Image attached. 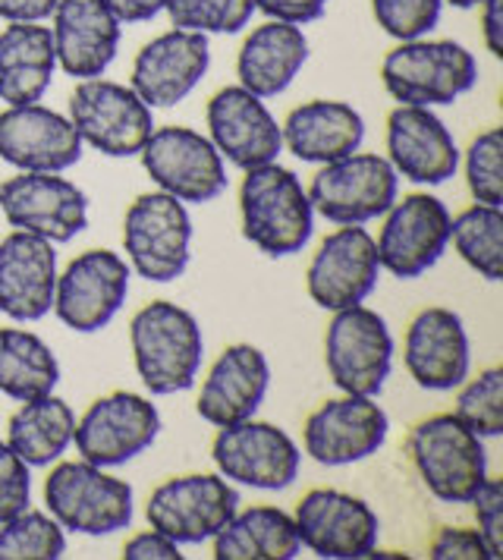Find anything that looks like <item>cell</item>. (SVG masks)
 Listing matches in <instances>:
<instances>
[{
  "label": "cell",
  "instance_id": "6da1fadb",
  "mask_svg": "<svg viewBox=\"0 0 503 560\" xmlns=\"http://www.w3.org/2000/svg\"><path fill=\"white\" fill-rule=\"evenodd\" d=\"M129 343L136 372L151 394H179L199 378L204 337L189 308L167 300H154L139 308L129 325Z\"/></svg>",
  "mask_w": 503,
  "mask_h": 560
},
{
  "label": "cell",
  "instance_id": "7a4b0ae2",
  "mask_svg": "<svg viewBox=\"0 0 503 560\" xmlns=\"http://www.w3.org/2000/svg\"><path fill=\"white\" fill-rule=\"evenodd\" d=\"M243 236L258 253L283 258L302 253L315 230V208L300 177L280 164L252 167L239 186Z\"/></svg>",
  "mask_w": 503,
  "mask_h": 560
},
{
  "label": "cell",
  "instance_id": "3957f363",
  "mask_svg": "<svg viewBox=\"0 0 503 560\" xmlns=\"http://www.w3.org/2000/svg\"><path fill=\"white\" fill-rule=\"evenodd\" d=\"M381 82L400 104L441 107L476 89L478 63L472 51L456 42L412 38L384 54Z\"/></svg>",
  "mask_w": 503,
  "mask_h": 560
},
{
  "label": "cell",
  "instance_id": "277c9868",
  "mask_svg": "<svg viewBox=\"0 0 503 560\" xmlns=\"http://www.w3.org/2000/svg\"><path fill=\"white\" fill-rule=\"evenodd\" d=\"M409 454L419 479L444 504H469L488 479L484 438L463 425L453 412L419 422L409 434Z\"/></svg>",
  "mask_w": 503,
  "mask_h": 560
},
{
  "label": "cell",
  "instance_id": "5b68a950",
  "mask_svg": "<svg viewBox=\"0 0 503 560\" xmlns=\"http://www.w3.org/2000/svg\"><path fill=\"white\" fill-rule=\"evenodd\" d=\"M45 504L63 529L79 535L120 533L132 523V488L89 459L50 469Z\"/></svg>",
  "mask_w": 503,
  "mask_h": 560
},
{
  "label": "cell",
  "instance_id": "8992f818",
  "mask_svg": "<svg viewBox=\"0 0 503 560\" xmlns=\"http://www.w3.org/2000/svg\"><path fill=\"white\" fill-rule=\"evenodd\" d=\"M70 124L82 145H92L107 158H132L142 152L154 129L151 107L132 85L110 79H79L70 95Z\"/></svg>",
  "mask_w": 503,
  "mask_h": 560
},
{
  "label": "cell",
  "instance_id": "52a82bcc",
  "mask_svg": "<svg viewBox=\"0 0 503 560\" xmlns=\"http://www.w3.org/2000/svg\"><path fill=\"white\" fill-rule=\"evenodd\" d=\"M312 208L334 224H369L397 202L400 177L387 158L372 152H352L321 164L308 183Z\"/></svg>",
  "mask_w": 503,
  "mask_h": 560
},
{
  "label": "cell",
  "instance_id": "ba28073f",
  "mask_svg": "<svg viewBox=\"0 0 503 560\" xmlns=\"http://www.w3.org/2000/svg\"><path fill=\"white\" fill-rule=\"evenodd\" d=\"M192 218L171 192H142L126 208L124 249L139 278L171 283L189 268Z\"/></svg>",
  "mask_w": 503,
  "mask_h": 560
},
{
  "label": "cell",
  "instance_id": "9c48e42d",
  "mask_svg": "<svg viewBox=\"0 0 503 560\" xmlns=\"http://www.w3.org/2000/svg\"><path fill=\"white\" fill-rule=\"evenodd\" d=\"M325 362L343 394H381L394 365V337L387 322L362 303L337 308L325 334Z\"/></svg>",
  "mask_w": 503,
  "mask_h": 560
},
{
  "label": "cell",
  "instance_id": "30bf717a",
  "mask_svg": "<svg viewBox=\"0 0 503 560\" xmlns=\"http://www.w3.org/2000/svg\"><path fill=\"white\" fill-rule=\"evenodd\" d=\"M139 158L157 189L171 192L179 202H214L226 189L224 158L214 149V142L196 129H151Z\"/></svg>",
  "mask_w": 503,
  "mask_h": 560
},
{
  "label": "cell",
  "instance_id": "8fae6325",
  "mask_svg": "<svg viewBox=\"0 0 503 560\" xmlns=\"http://www.w3.org/2000/svg\"><path fill=\"white\" fill-rule=\"evenodd\" d=\"M239 510V494L224 476L192 472L157 485L149 498L151 529L174 538L176 545L211 541Z\"/></svg>",
  "mask_w": 503,
  "mask_h": 560
},
{
  "label": "cell",
  "instance_id": "7c38bea8",
  "mask_svg": "<svg viewBox=\"0 0 503 560\" xmlns=\"http://www.w3.org/2000/svg\"><path fill=\"white\" fill-rule=\"evenodd\" d=\"M157 432L161 416L149 397L132 390H114L82 412V419L75 422L73 444L79 457L107 469L145 454L157 441Z\"/></svg>",
  "mask_w": 503,
  "mask_h": 560
},
{
  "label": "cell",
  "instance_id": "4fadbf2b",
  "mask_svg": "<svg viewBox=\"0 0 503 560\" xmlns=\"http://www.w3.org/2000/svg\"><path fill=\"white\" fill-rule=\"evenodd\" d=\"M0 211L13 230L35 233L48 243H70L89 228L85 192L60 174L20 171L0 183Z\"/></svg>",
  "mask_w": 503,
  "mask_h": 560
},
{
  "label": "cell",
  "instance_id": "5bb4252c",
  "mask_svg": "<svg viewBox=\"0 0 503 560\" xmlns=\"http://www.w3.org/2000/svg\"><path fill=\"white\" fill-rule=\"evenodd\" d=\"M451 243V211L431 192L402 196L387 208L377 236V261L394 278H422L441 261Z\"/></svg>",
  "mask_w": 503,
  "mask_h": 560
},
{
  "label": "cell",
  "instance_id": "9a60e30c",
  "mask_svg": "<svg viewBox=\"0 0 503 560\" xmlns=\"http://www.w3.org/2000/svg\"><path fill=\"white\" fill-rule=\"evenodd\" d=\"M211 457L226 482L261 491H280L296 482L302 463L296 441L271 422H258L255 416L221 425L211 444Z\"/></svg>",
  "mask_w": 503,
  "mask_h": 560
},
{
  "label": "cell",
  "instance_id": "2e32d148",
  "mask_svg": "<svg viewBox=\"0 0 503 560\" xmlns=\"http://www.w3.org/2000/svg\"><path fill=\"white\" fill-rule=\"evenodd\" d=\"M293 523L302 548L327 560L369 558L381 535V520L369 501L337 488H312L296 504Z\"/></svg>",
  "mask_w": 503,
  "mask_h": 560
},
{
  "label": "cell",
  "instance_id": "e0dca14e",
  "mask_svg": "<svg viewBox=\"0 0 503 560\" xmlns=\"http://www.w3.org/2000/svg\"><path fill=\"white\" fill-rule=\"evenodd\" d=\"M129 296V265L110 249L75 255L57 275L54 312L75 334H95L114 322Z\"/></svg>",
  "mask_w": 503,
  "mask_h": 560
},
{
  "label": "cell",
  "instance_id": "ac0fdd59",
  "mask_svg": "<svg viewBox=\"0 0 503 560\" xmlns=\"http://www.w3.org/2000/svg\"><path fill=\"white\" fill-rule=\"evenodd\" d=\"M381 261L372 233L362 224H343L325 236L318 253L312 255L305 287L315 306L337 312V308L359 306L377 287Z\"/></svg>",
  "mask_w": 503,
  "mask_h": 560
},
{
  "label": "cell",
  "instance_id": "d6986e66",
  "mask_svg": "<svg viewBox=\"0 0 503 560\" xmlns=\"http://www.w3.org/2000/svg\"><path fill=\"white\" fill-rule=\"evenodd\" d=\"M387 412L377 407L375 397L343 394L325 400L305 419L302 444L321 466H350L377 454L387 441Z\"/></svg>",
  "mask_w": 503,
  "mask_h": 560
},
{
  "label": "cell",
  "instance_id": "ffe728a7",
  "mask_svg": "<svg viewBox=\"0 0 503 560\" xmlns=\"http://www.w3.org/2000/svg\"><path fill=\"white\" fill-rule=\"evenodd\" d=\"M208 129L214 149L236 164L239 171H252L261 164L277 161L283 152V136L274 114L268 110L265 98L252 95L243 85H226L208 102Z\"/></svg>",
  "mask_w": 503,
  "mask_h": 560
},
{
  "label": "cell",
  "instance_id": "44dd1931",
  "mask_svg": "<svg viewBox=\"0 0 503 560\" xmlns=\"http://www.w3.org/2000/svg\"><path fill=\"white\" fill-rule=\"evenodd\" d=\"M211 63L208 35L171 28L151 38L132 60V92L149 107H174L199 85Z\"/></svg>",
  "mask_w": 503,
  "mask_h": 560
},
{
  "label": "cell",
  "instance_id": "7402d4cb",
  "mask_svg": "<svg viewBox=\"0 0 503 560\" xmlns=\"http://www.w3.org/2000/svg\"><path fill=\"white\" fill-rule=\"evenodd\" d=\"M0 158L20 171L63 174L82 158V139L70 117L42 107L20 104L0 114Z\"/></svg>",
  "mask_w": 503,
  "mask_h": 560
},
{
  "label": "cell",
  "instance_id": "603a6c76",
  "mask_svg": "<svg viewBox=\"0 0 503 560\" xmlns=\"http://www.w3.org/2000/svg\"><path fill=\"white\" fill-rule=\"evenodd\" d=\"M50 20L57 67L73 79L104 77L124 35V23L107 0H57Z\"/></svg>",
  "mask_w": 503,
  "mask_h": 560
},
{
  "label": "cell",
  "instance_id": "cb8c5ba5",
  "mask_svg": "<svg viewBox=\"0 0 503 560\" xmlns=\"http://www.w3.org/2000/svg\"><path fill=\"white\" fill-rule=\"evenodd\" d=\"M387 161L397 177L437 186L459 167V149L453 132L431 107L400 104L387 117Z\"/></svg>",
  "mask_w": 503,
  "mask_h": 560
},
{
  "label": "cell",
  "instance_id": "d4e9b609",
  "mask_svg": "<svg viewBox=\"0 0 503 560\" xmlns=\"http://www.w3.org/2000/svg\"><path fill=\"white\" fill-rule=\"evenodd\" d=\"M406 369L422 390H453L469 378V334L463 318L444 306L419 312L406 331Z\"/></svg>",
  "mask_w": 503,
  "mask_h": 560
},
{
  "label": "cell",
  "instance_id": "484cf974",
  "mask_svg": "<svg viewBox=\"0 0 503 560\" xmlns=\"http://www.w3.org/2000/svg\"><path fill=\"white\" fill-rule=\"evenodd\" d=\"M57 253L54 243L13 230L0 240V312L16 322H38L54 308Z\"/></svg>",
  "mask_w": 503,
  "mask_h": 560
},
{
  "label": "cell",
  "instance_id": "4316f807",
  "mask_svg": "<svg viewBox=\"0 0 503 560\" xmlns=\"http://www.w3.org/2000/svg\"><path fill=\"white\" fill-rule=\"evenodd\" d=\"M271 384V365L265 353L252 343H233L211 365L208 378L201 382L199 416L211 425H233L252 419Z\"/></svg>",
  "mask_w": 503,
  "mask_h": 560
},
{
  "label": "cell",
  "instance_id": "83f0119b",
  "mask_svg": "<svg viewBox=\"0 0 503 560\" xmlns=\"http://www.w3.org/2000/svg\"><path fill=\"white\" fill-rule=\"evenodd\" d=\"M280 136L283 149H290L305 164H330L359 152L365 139V120L352 104L318 98L293 107Z\"/></svg>",
  "mask_w": 503,
  "mask_h": 560
},
{
  "label": "cell",
  "instance_id": "f1b7e54d",
  "mask_svg": "<svg viewBox=\"0 0 503 560\" xmlns=\"http://www.w3.org/2000/svg\"><path fill=\"white\" fill-rule=\"evenodd\" d=\"M308 60V38L293 23L268 20L265 26L252 28L236 57L239 85L258 98H274L290 89Z\"/></svg>",
  "mask_w": 503,
  "mask_h": 560
},
{
  "label": "cell",
  "instance_id": "f546056e",
  "mask_svg": "<svg viewBox=\"0 0 503 560\" xmlns=\"http://www.w3.org/2000/svg\"><path fill=\"white\" fill-rule=\"evenodd\" d=\"M57 70L50 28L10 23L0 28V102L10 107L42 102Z\"/></svg>",
  "mask_w": 503,
  "mask_h": 560
},
{
  "label": "cell",
  "instance_id": "4dcf8cb0",
  "mask_svg": "<svg viewBox=\"0 0 503 560\" xmlns=\"http://www.w3.org/2000/svg\"><path fill=\"white\" fill-rule=\"evenodd\" d=\"M211 541L218 560H293L302 551L296 523L280 508L236 510Z\"/></svg>",
  "mask_w": 503,
  "mask_h": 560
},
{
  "label": "cell",
  "instance_id": "1f68e13d",
  "mask_svg": "<svg viewBox=\"0 0 503 560\" xmlns=\"http://www.w3.org/2000/svg\"><path fill=\"white\" fill-rule=\"evenodd\" d=\"M75 416L67 400L42 394L23 400L7 422V444L16 451V457L28 466H50L67 454L73 444Z\"/></svg>",
  "mask_w": 503,
  "mask_h": 560
},
{
  "label": "cell",
  "instance_id": "d6a6232c",
  "mask_svg": "<svg viewBox=\"0 0 503 560\" xmlns=\"http://www.w3.org/2000/svg\"><path fill=\"white\" fill-rule=\"evenodd\" d=\"M60 382V362L38 334L0 328V394L32 400L50 394Z\"/></svg>",
  "mask_w": 503,
  "mask_h": 560
},
{
  "label": "cell",
  "instance_id": "836d02e7",
  "mask_svg": "<svg viewBox=\"0 0 503 560\" xmlns=\"http://www.w3.org/2000/svg\"><path fill=\"white\" fill-rule=\"evenodd\" d=\"M451 240L459 258L484 280L503 278V211L476 202L451 218Z\"/></svg>",
  "mask_w": 503,
  "mask_h": 560
},
{
  "label": "cell",
  "instance_id": "e575fe53",
  "mask_svg": "<svg viewBox=\"0 0 503 560\" xmlns=\"http://www.w3.org/2000/svg\"><path fill=\"white\" fill-rule=\"evenodd\" d=\"M63 551V526L42 510L25 508L0 523V560H57Z\"/></svg>",
  "mask_w": 503,
  "mask_h": 560
},
{
  "label": "cell",
  "instance_id": "d590c367",
  "mask_svg": "<svg viewBox=\"0 0 503 560\" xmlns=\"http://www.w3.org/2000/svg\"><path fill=\"white\" fill-rule=\"evenodd\" d=\"M167 16L174 28L201 35H233L249 26L252 0H167Z\"/></svg>",
  "mask_w": 503,
  "mask_h": 560
},
{
  "label": "cell",
  "instance_id": "8d00e7d4",
  "mask_svg": "<svg viewBox=\"0 0 503 560\" xmlns=\"http://www.w3.org/2000/svg\"><path fill=\"white\" fill-rule=\"evenodd\" d=\"M453 416L478 438H498L503 432V369H484L466 384L456 397Z\"/></svg>",
  "mask_w": 503,
  "mask_h": 560
},
{
  "label": "cell",
  "instance_id": "74e56055",
  "mask_svg": "<svg viewBox=\"0 0 503 560\" xmlns=\"http://www.w3.org/2000/svg\"><path fill=\"white\" fill-rule=\"evenodd\" d=\"M469 192L481 205H503V132L498 127L481 132L466 152Z\"/></svg>",
  "mask_w": 503,
  "mask_h": 560
},
{
  "label": "cell",
  "instance_id": "f35d334b",
  "mask_svg": "<svg viewBox=\"0 0 503 560\" xmlns=\"http://www.w3.org/2000/svg\"><path fill=\"white\" fill-rule=\"evenodd\" d=\"M444 0H372L375 23L397 42L425 38L441 20Z\"/></svg>",
  "mask_w": 503,
  "mask_h": 560
},
{
  "label": "cell",
  "instance_id": "ab89813d",
  "mask_svg": "<svg viewBox=\"0 0 503 560\" xmlns=\"http://www.w3.org/2000/svg\"><path fill=\"white\" fill-rule=\"evenodd\" d=\"M28 469L32 466L16 457V451L7 441H0V523L28 508L32 498Z\"/></svg>",
  "mask_w": 503,
  "mask_h": 560
},
{
  "label": "cell",
  "instance_id": "60d3db41",
  "mask_svg": "<svg viewBox=\"0 0 503 560\" xmlns=\"http://www.w3.org/2000/svg\"><path fill=\"white\" fill-rule=\"evenodd\" d=\"M476 504V516H478V533L481 538L488 541L491 548V558L501 560L503 558V482L501 479H484L481 488L472 494Z\"/></svg>",
  "mask_w": 503,
  "mask_h": 560
},
{
  "label": "cell",
  "instance_id": "b9f144b4",
  "mask_svg": "<svg viewBox=\"0 0 503 560\" xmlns=\"http://www.w3.org/2000/svg\"><path fill=\"white\" fill-rule=\"evenodd\" d=\"M428 558L431 560H494L491 558V548L488 541L481 538L478 529H453L444 526L441 533L434 535L431 548H428Z\"/></svg>",
  "mask_w": 503,
  "mask_h": 560
},
{
  "label": "cell",
  "instance_id": "7bdbcfd3",
  "mask_svg": "<svg viewBox=\"0 0 503 560\" xmlns=\"http://www.w3.org/2000/svg\"><path fill=\"white\" fill-rule=\"evenodd\" d=\"M330 0H252L255 10H261L268 20L277 23H293V26H305L321 20Z\"/></svg>",
  "mask_w": 503,
  "mask_h": 560
},
{
  "label": "cell",
  "instance_id": "ee69618b",
  "mask_svg": "<svg viewBox=\"0 0 503 560\" xmlns=\"http://www.w3.org/2000/svg\"><path fill=\"white\" fill-rule=\"evenodd\" d=\"M126 560H179V545L164 533L151 529V533L132 535L124 545Z\"/></svg>",
  "mask_w": 503,
  "mask_h": 560
},
{
  "label": "cell",
  "instance_id": "f6af8a7d",
  "mask_svg": "<svg viewBox=\"0 0 503 560\" xmlns=\"http://www.w3.org/2000/svg\"><path fill=\"white\" fill-rule=\"evenodd\" d=\"M57 0H0L3 23H45L50 20Z\"/></svg>",
  "mask_w": 503,
  "mask_h": 560
},
{
  "label": "cell",
  "instance_id": "bcb514c9",
  "mask_svg": "<svg viewBox=\"0 0 503 560\" xmlns=\"http://www.w3.org/2000/svg\"><path fill=\"white\" fill-rule=\"evenodd\" d=\"M481 35L494 57H503V0H481Z\"/></svg>",
  "mask_w": 503,
  "mask_h": 560
},
{
  "label": "cell",
  "instance_id": "7dc6e473",
  "mask_svg": "<svg viewBox=\"0 0 503 560\" xmlns=\"http://www.w3.org/2000/svg\"><path fill=\"white\" fill-rule=\"evenodd\" d=\"M107 7L120 23H149L167 7V0H107Z\"/></svg>",
  "mask_w": 503,
  "mask_h": 560
},
{
  "label": "cell",
  "instance_id": "c3c4849f",
  "mask_svg": "<svg viewBox=\"0 0 503 560\" xmlns=\"http://www.w3.org/2000/svg\"><path fill=\"white\" fill-rule=\"evenodd\" d=\"M453 7H459V10H472V7H478L481 0H451Z\"/></svg>",
  "mask_w": 503,
  "mask_h": 560
}]
</instances>
